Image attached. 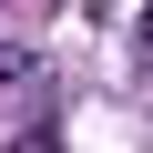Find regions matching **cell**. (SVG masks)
<instances>
[{
    "label": "cell",
    "mask_w": 153,
    "mask_h": 153,
    "mask_svg": "<svg viewBox=\"0 0 153 153\" xmlns=\"http://www.w3.org/2000/svg\"><path fill=\"white\" fill-rule=\"evenodd\" d=\"M143 51H153V10H143Z\"/></svg>",
    "instance_id": "6da1fadb"
}]
</instances>
